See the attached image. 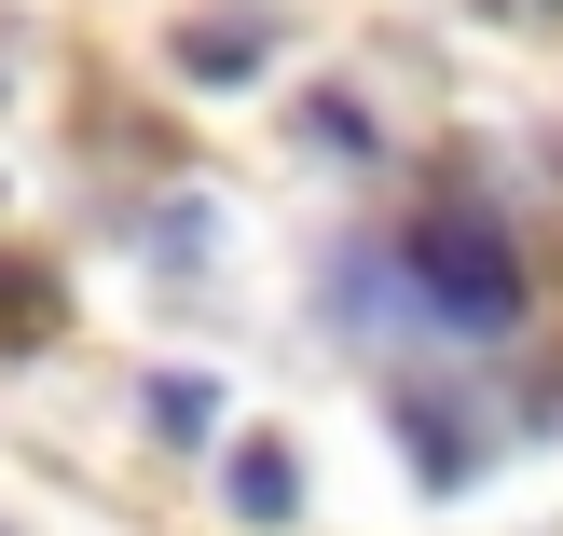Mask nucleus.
Returning <instances> with one entry per match:
<instances>
[{"instance_id": "nucleus-1", "label": "nucleus", "mask_w": 563, "mask_h": 536, "mask_svg": "<svg viewBox=\"0 0 563 536\" xmlns=\"http://www.w3.org/2000/svg\"><path fill=\"white\" fill-rule=\"evenodd\" d=\"M399 275H412L454 330H509V317H522V248H509V220H482V207H427V220L399 234Z\"/></svg>"}, {"instance_id": "nucleus-2", "label": "nucleus", "mask_w": 563, "mask_h": 536, "mask_svg": "<svg viewBox=\"0 0 563 536\" xmlns=\"http://www.w3.org/2000/svg\"><path fill=\"white\" fill-rule=\"evenodd\" d=\"M179 83H262V55H275V14H247V0H220V14H192L179 42Z\"/></svg>"}, {"instance_id": "nucleus-3", "label": "nucleus", "mask_w": 563, "mask_h": 536, "mask_svg": "<svg viewBox=\"0 0 563 536\" xmlns=\"http://www.w3.org/2000/svg\"><path fill=\"white\" fill-rule=\"evenodd\" d=\"M220 510H234L247 536H275L302 510V455H289V440H234V455H220Z\"/></svg>"}, {"instance_id": "nucleus-4", "label": "nucleus", "mask_w": 563, "mask_h": 536, "mask_svg": "<svg viewBox=\"0 0 563 536\" xmlns=\"http://www.w3.org/2000/svg\"><path fill=\"white\" fill-rule=\"evenodd\" d=\"M55 330H69V303H55V275H27L14 248H0V358H42Z\"/></svg>"}, {"instance_id": "nucleus-5", "label": "nucleus", "mask_w": 563, "mask_h": 536, "mask_svg": "<svg viewBox=\"0 0 563 536\" xmlns=\"http://www.w3.org/2000/svg\"><path fill=\"white\" fill-rule=\"evenodd\" d=\"M152 427H165V440H220V385H207V372H165V385H152Z\"/></svg>"}, {"instance_id": "nucleus-6", "label": "nucleus", "mask_w": 563, "mask_h": 536, "mask_svg": "<svg viewBox=\"0 0 563 536\" xmlns=\"http://www.w3.org/2000/svg\"><path fill=\"white\" fill-rule=\"evenodd\" d=\"M302 138H317L330 165H357V152H372V110H357V97H302Z\"/></svg>"}]
</instances>
